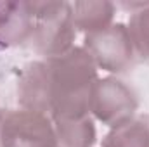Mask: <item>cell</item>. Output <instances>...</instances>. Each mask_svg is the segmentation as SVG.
<instances>
[{
  "instance_id": "cell-3",
  "label": "cell",
  "mask_w": 149,
  "mask_h": 147,
  "mask_svg": "<svg viewBox=\"0 0 149 147\" xmlns=\"http://www.w3.org/2000/svg\"><path fill=\"white\" fill-rule=\"evenodd\" d=\"M81 47L97 69H102L111 76L130 71L137 59L128 28L121 23H113L102 31L85 35Z\"/></svg>"
},
{
  "instance_id": "cell-7",
  "label": "cell",
  "mask_w": 149,
  "mask_h": 147,
  "mask_svg": "<svg viewBox=\"0 0 149 147\" xmlns=\"http://www.w3.org/2000/svg\"><path fill=\"white\" fill-rule=\"evenodd\" d=\"M73 23L76 31H83L85 35L97 33L113 24L116 5L113 2H74L71 3Z\"/></svg>"
},
{
  "instance_id": "cell-8",
  "label": "cell",
  "mask_w": 149,
  "mask_h": 147,
  "mask_svg": "<svg viewBox=\"0 0 149 147\" xmlns=\"http://www.w3.org/2000/svg\"><path fill=\"white\" fill-rule=\"evenodd\" d=\"M57 137V147H94L97 142V128L92 114L81 118L52 119Z\"/></svg>"
},
{
  "instance_id": "cell-6",
  "label": "cell",
  "mask_w": 149,
  "mask_h": 147,
  "mask_svg": "<svg viewBox=\"0 0 149 147\" xmlns=\"http://www.w3.org/2000/svg\"><path fill=\"white\" fill-rule=\"evenodd\" d=\"M33 28V2H0V47L26 45Z\"/></svg>"
},
{
  "instance_id": "cell-4",
  "label": "cell",
  "mask_w": 149,
  "mask_h": 147,
  "mask_svg": "<svg viewBox=\"0 0 149 147\" xmlns=\"http://www.w3.org/2000/svg\"><path fill=\"white\" fill-rule=\"evenodd\" d=\"M139 109V95L132 85L118 76L99 78L92 90L90 114L99 123L114 128L132 118Z\"/></svg>"
},
{
  "instance_id": "cell-9",
  "label": "cell",
  "mask_w": 149,
  "mask_h": 147,
  "mask_svg": "<svg viewBox=\"0 0 149 147\" xmlns=\"http://www.w3.org/2000/svg\"><path fill=\"white\" fill-rule=\"evenodd\" d=\"M101 147H149V119L146 116H135L111 128Z\"/></svg>"
},
{
  "instance_id": "cell-1",
  "label": "cell",
  "mask_w": 149,
  "mask_h": 147,
  "mask_svg": "<svg viewBox=\"0 0 149 147\" xmlns=\"http://www.w3.org/2000/svg\"><path fill=\"white\" fill-rule=\"evenodd\" d=\"M97 68L83 47L30 62L19 76L17 102L23 109L38 111L52 119L90 114V99Z\"/></svg>"
},
{
  "instance_id": "cell-2",
  "label": "cell",
  "mask_w": 149,
  "mask_h": 147,
  "mask_svg": "<svg viewBox=\"0 0 149 147\" xmlns=\"http://www.w3.org/2000/svg\"><path fill=\"white\" fill-rule=\"evenodd\" d=\"M35 28L28 47L43 59L61 55L73 49L76 28L70 2H33Z\"/></svg>"
},
{
  "instance_id": "cell-11",
  "label": "cell",
  "mask_w": 149,
  "mask_h": 147,
  "mask_svg": "<svg viewBox=\"0 0 149 147\" xmlns=\"http://www.w3.org/2000/svg\"><path fill=\"white\" fill-rule=\"evenodd\" d=\"M3 112H5V111H3V109H0V126H2V119H3ZM0 147H3V146H2V137H0Z\"/></svg>"
},
{
  "instance_id": "cell-5",
  "label": "cell",
  "mask_w": 149,
  "mask_h": 147,
  "mask_svg": "<svg viewBox=\"0 0 149 147\" xmlns=\"http://www.w3.org/2000/svg\"><path fill=\"white\" fill-rule=\"evenodd\" d=\"M0 137L3 147H57L52 118L23 107L3 112Z\"/></svg>"
},
{
  "instance_id": "cell-10",
  "label": "cell",
  "mask_w": 149,
  "mask_h": 147,
  "mask_svg": "<svg viewBox=\"0 0 149 147\" xmlns=\"http://www.w3.org/2000/svg\"><path fill=\"white\" fill-rule=\"evenodd\" d=\"M132 10L128 21V35L134 43L137 59L149 62V2L125 5Z\"/></svg>"
}]
</instances>
